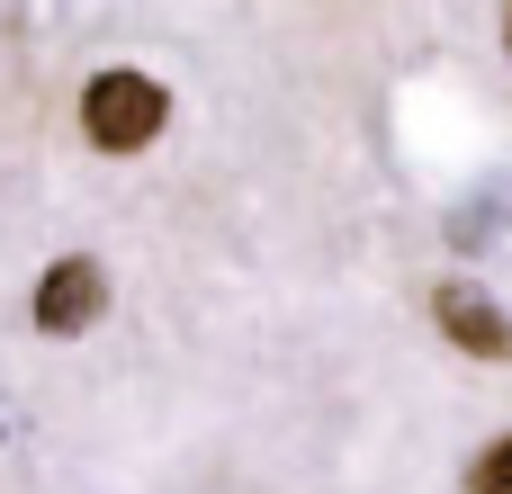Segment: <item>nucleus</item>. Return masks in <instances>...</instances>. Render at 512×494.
Listing matches in <instances>:
<instances>
[{
  "label": "nucleus",
  "instance_id": "2",
  "mask_svg": "<svg viewBox=\"0 0 512 494\" xmlns=\"http://www.w3.org/2000/svg\"><path fill=\"white\" fill-rule=\"evenodd\" d=\"M99 315H108V270H99L90 252H63V261L36 279V333L72 342V333H90Z\"/></svg>",
  "mask_w": 512,
  "mask_h": 494
},
{
  "label": "nucleus",
  "instance_id": "3",
  "mask_svg": "<svg viewBox=\"0 0 512 494\" xmlns=\"http://www.w3.org/2000/svg\"><path fill=\"white\" fill-rule=\"evenodd\" d=\"M432 324L468 351V360H512V324L504 306L486 297V288H468V279H450V288H432Z\"/></svg>",
  "mask_w": 512,
  "mask_h": 494
},
{
  "label": "nucleus",
  "instance_id": "4",
  "mask_svg": "<svg viewBox=\"0 0 512 494\" xmlns=\"http://www.w3.org/2000/svg\"><path fill=\"white\" fill-rule=\"evenodd\" d=\"M468 494H512V432L477 459V468H468Z\"/></svg>",
  "mask_w": 512,
  "mask_h": 494
},
{
  "label": "nucleus",
  "instance_id": "1",
  "mask_svg": "<svg viewBox=\"0 0 512 494\" xmlns=\"http://www.w3.org/2000/svg\"><path fill=\"white\" fill-rule=\"evenodd\" d=\"M171 126V90L153 81V72H90V90H81V135L99 144V153H144L153 135Z\"/></svg>",
  "mask_w": 512,
  "mask_h": 494
}]
</instances>
